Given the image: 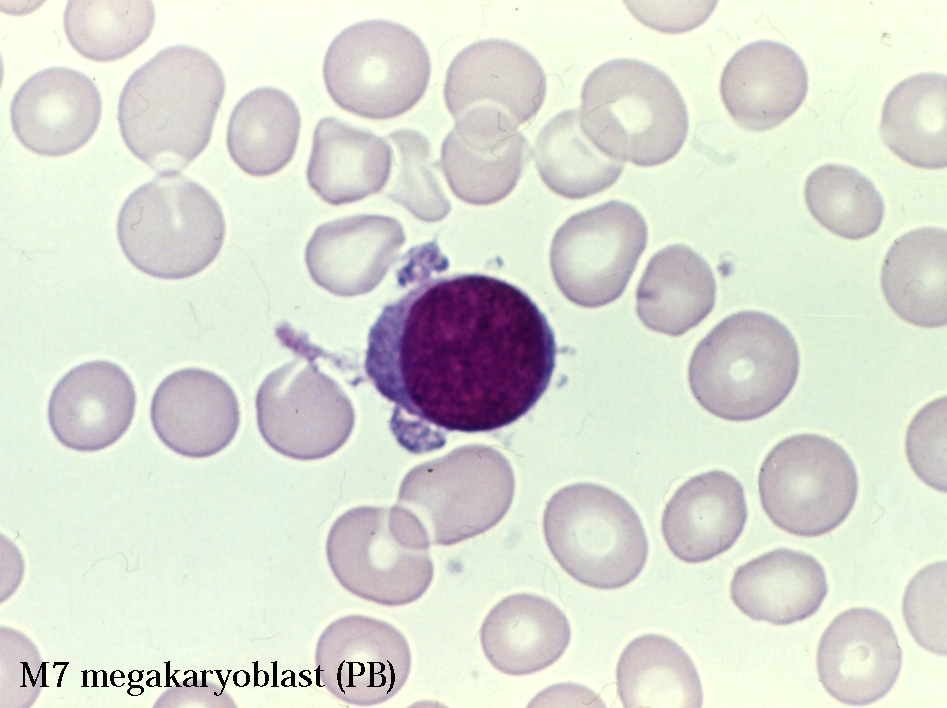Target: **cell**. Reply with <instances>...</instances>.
I'll return each mask as SVG.
<instances>
[{"label": "cell", "mask_w": 947, "mask_h": 708, "mask_svg": "<svg viewBox=\"0 0 947 708\" xmlns=\"http://www.w3.org/2000/svg\"><path fill=\"white\" fill-rule=\"evenodd\" d=\"M545 315L516 286L483 274L427 279L386 305L370 328L365 371L394 404L407 451L442 448L449 432H487L525 415L556 359Z\"/></svg>", "instance_id": "obj_1"}, {"label": "cell", "mask_w": 947, "mask_h": 708, "mask_svg": "<svg viewBox=\"0 0 947 708\" xmlns=\"http://www.w3.org/2000/svg\"><path fill=\"white\" fill-rule=\"evenodd\" d=\"M224 93L223 72L209 54L188 45L164 48L122 89V138L154 171L179 173L208 145Z\"/></svg>", "instance_id": "obj_2"}, {"label": "cell", "mask_w": 947, "mask_h": 708, "mask_svg": "<svg viewBox=\"0 0 947 708\" xmlns=\"http://www.w3.org/2000/svg\"><path fill=\"white\" fill-rule=\"evenodd\" d=\"M800 356L789 329L758 311L732 314L696 346L688 378L698 403L731 421L761 418L790 394Z\"/></svg>", "instance_id": "obj_3"}, {"label": "cell", "mask_w": 947, "mask_h": 708, "mask_svg": "<svg viewBox=\"0 0 947 708\" xmlns=\"http://www.w3.org/2000/svg\"><path fill=\"white\" fill-rule=\"evenodd\" d=\"M580 126L605 155L638 166L673 158L688 131L686 104L663 71L619 58L603 63L581 91Z\"/></svg>", "instance_id": "obj_4"}, {"label": "cell", "mask_w": 947, "mask_h": 708, "mask_svg": "<svg viewBox=\"0 0 947 708\" xmlns=\"http://www.w3.org/2000/svg\"><path fill=\"white\" fill-rule=\"evenodd\" d=\"M222 209L212 194L180 173L159 174L124 201L117 237L129 262L160 279L198 274L219 254Z\"/></svg>", "instance_id": "obj_5"}, {"label": "cell", "mask_w": 947, "mask_h": 708, "mask_svg": "<svg viewBox=\"0 0 947 708\" xmlns=\"http://www.w3.org/2000/svg\"><path fill=\"white\" fill-rule=\"evenodd\" d=\"M543 529L555 560L586 586L624 587L646 564L648 542L637 512L605 486L576 483L557 491L546 505Z\"/></svg>", "instance_id": "obj_6"}, {"label": "cell", "mask_w": 947, "mask_h": 708, "mask_svg": "<svg viewBox=\"0 0 947 708\" xmlns=\"http://www.w3.org/2000/svg\"><path fill=\"white\" fill-rule=\"evenodd\" d=\"M431 60L422 40L407 27L372 19L343 30L330 44L323 77L341 108L370 119L410 110L424 95Z\"/></svg>", "instance_id": "obj_7"}, {"label": "cell", "mask_w": 947, "mask_h": 708, "mask_svg": "<svg viewBox=\"0 0 947 708\" xmlns=\"http://www.w3.org/2000/svg\"><path fill=\"white\" fill-rule=\"evenodd\" d=\"M762 507L780 529L817 537L838 527L857 498L855 465L837 442L797 434L776 444L758 476Z\"/></svg>", "instance_id": "obj_8"}, {"label": "cell", "mask_w": 947, "mask_h": 708, "mask_svg": "<svg viewBox=\"0 0 947 708\" xmlns=\"http://www.w3.org/2000/svg\"><path fill=\"white\" fill-rule=\"evenodd\" d=\"M646 242V222L627 203L609 201L577 213L553 238L556 284L579 306L606 305L625 290Z\"/></svg>", "instance_id": "obj_9"}, {"label": "cell", "mask_w": 947, "mask_h": 708, "mask_svg": "<svg viewBox=\"0 0 947 708\" xmlns=\"http://www.w3.org/2000/svg\"><path fill=\"white\" fill-rule=\"evenodd\" d=\"M257 424L266 443L297 460L330 456L355 423L342 387L309 359H296L267 375L256 396Z\"/></svg>", "instance_id": "obj_10"}, {"label": "cell", "mask_w": 947, "mask_h": 708, "mask_svg": "<svg viewBox=\"0 0 947 708\" xmlns=\"http://www.w3.org/2000/svg\"><path fill=\"white\" fill-rule=\"evenodd\" d=\"M513 496L507 461L501 466H448L444 457L412 469L398 502L419 519L431 544L448 546L495 526Z\"/></svg>", "instance_id": "obj_11"}, {"label": "cell", "mask_w": 947, "mask_h": 708, "mask_svg": "<svg viewBox=\"0 0 947 708\" xmlns=\"http://www.w3.org/2000/svg\"><path fill=\"white\" fill-rule=\"evenodd\" d=\"M331 535L356 554L359 590L372 601L403 605L429 588L434 566L431 542L419 519L403 506L361 507L341 517Z\"/></svg>", "instance_id": "obj_12"}, {"label": "cell", "mask_w": 947, "mask_h": 708, "mask_svg": "<svg viewBox=\"0 0 947 708\" xmlns=\"http://www.w3.org/2000/svg\"><path fill=\"white\" fill-rule=\"evenodd\" d=\"M546 95V76L536 58L504 39L475 42L452 60L444 84L446 106L454 120L486 108L515 127L531 120Z\"/></svg>", "instance_id": "obj_13"}, {"label": "cell", "mask_w": 947, "mask_h": 708, "mask_svg": "<svg viewBox=\"0 0 947 708\" xmlns=\"http://www.w3.org/2000/svg\"><path fill=\"white\" fill-rule=\"evenodd\" d=\"M902 650L888 618L857 607L836 616L824 631L817 651V671L825 690L854 706L871 704L895 684Z\"/></svg>", "instance_id": "obj_14"}, {"label": "cell", "mask_w": 947, "mask_h": 708, "mask_svg": "<svg viewBox=\"0 0 947 708\" xmlns=\"http://www.w3.org/2000/svg\"><path fill=\"white\" fill-rule=\"evenodd\" d=\"M102 100L95 83L68 67H49L29 77L16 91L12 129L30 151L43 156L70 154L95 133Z\"/></svg>", "instance_id": "obj_15"}, {"label": "cell", "mask_w": 947, "mask_h": 708, "mask_svg": "<svg viewBox=\"0 0 947 708\" xmlns=\"http://www.w3.org/2000/svg\"><path fill=\"white\" fill-rule=\"evenodd\" d=\"M528 152L526 138L505 116L476 108L455 119L442 143L440 163L459 199L487 205L513 190Z\"/></svg>", "instance_id": "obj_16"}, {"label": "cell", "mask_w": 947, "mask_h": 708, "mask_svg": "<svg viewBox=\"0 0 947 708\" xmlns=\"http://www.w3.org/2000/svg\"><path fill=\"white\" fill-rule=\"evenodd\" d=\"M150 419L158 438L170 450L189 458H206L226 448L239 423L238 399L217 374L186 368L165 377L156 388Z\"/></svg>", "instance_id": "obj_17"}, {"label": "cell", "mask_w": 947, "mask_h": 708, "mask_svg": "<svg viewBox=\"0 0 947 708\" xmlns=\"http://www.w3.org/2000/svg\"><path fill=\"white\" fill-rule=\"evenodd\" d=\"M136 391L128 374L104 360L80 364L54 387L48 404L50 428L72 450L93 452L119 440L130 427Z\"/></svg>", "instance_id": "obj_18"}, {"label": "cell", "mask_w": 947, "mask_h": 708, "mask_svg": "<svg viewBox=\"0 0 947 708\" xmlns=\"http://www.w3.org/2000/svg\"><path fill=\"white\" fill-rule=\"evenodd\" d=\"M405 241L401 224L382 215H355L319 226L305 260L313 281L342 297L365 294L384 278Z\"/></svg>", "instance_id": "obj_19"}, {"label": "cell", "mask_w": 947, "mask_h": 708, "mask_svg": "<svg viewBox=\"0 0 947 708\" xmlns=\"http://www.w3.org/2000/svg\"><path fill=\"white\" fill-rule=\"evenodd\" d=\"M808 90L801 57L787 45L759 40L739 49L721 75L720 94L734 121L751 131L770 130L790 117Z\"/></svg>", "instance_id": "obj_20"}, {"label": "cell", "mask_w": 947, "mask_h": 708, "mask_svg": "<svg viewBox=\"0 0 947 708\" xmlns=\"http://www.w3.org/2000/svg\"><path fill=\"white\" fill-rule=\"evenodd\" d=\"M747 505L742 484L713 470L684 482L666 504L664 540L679 560L706 562L730 549L742 534Z\"/></svg>", "instance_id": "obj_21"}, {"label": "cell", "mask_w": 947, "mask_h": 708, "mask_svg": "<svg viewBox=\"0 0 947 708\" xmlns=\"http://www.w3.org/2000/svg\"><path fill=\"white\" fill-rule=\"evenodd\" d=\"M571 628L552 601L529 593L499 601L480 629L484 655L498 671L512 676L539 672L555 663L567 649Z\"/></svg>", "instance_id": "obj_22"}, {"label": "cell", "mask_w": 947, "mask_h": 708, "mask_svg": "<svg viewBox=\"0 0 947 708\" xmlns=\"http://www.w3.org/2000/svg\"><path fill=\"white\" fill-rule=\"evenodd\" d=\"M828 591L821 564L804 552L779 548L737 568L731 599L749 618L783 626L812 616Z\"/></svg>", "instance_id": "obj_23"}, {"label": "cell", "mask_w": 947, "mask_h": 708, "mask_svg": "<svg viewBox=\"0 0 947 708\" xmlns=\"http://www.w3.org/2000/svg\"><path fill=\"white\" fill-rule=\"evenodd\" d=\"M391 166V147L371 131L335 117L317 123L307 179L327 203H352L378 193L388 181Z\"/></svg>", "instance_id": "obj_24"}, {"label": "cell", "mask_w": 947, "mask_h": 708, "mask_svg": "<svg viewBox=\"0 0 947 708\" xmlns=\"http://www.w3.org/2000/svg\"><path fill=\"white\" fill-rule=\"evenodd\" d=\"M715 294L707 262L686 245H672L649 261L636 291V312L649 329L679 336L712 311Z\"/></svg>", "instance_id": "obj_25"}, {"label": "cell", "mask_w": 947, "mask_h": 708, "mask_svg": "<svg viewBox=\"0 0 947 708\" xmlns=\"http://www.w3.org/2000/svg\"><path fill=\"white\" fill-rule=\"evenodd\" d=\"M946 230L923 227L897 238L881 273L883 294L903 320L926 328L944 326L946 309Z\"/></svg>", "instance_id": "obj_26"}, {"label": "cell", "mask_w": 947, "mask_h": 708, "mask_svg": "<svg viewBox=\"0 0 947 708\" xmlns=\"http://www.w3.org/2000/svg\"><path fill=\"white\" fill-rule=\"evenodd\" d=\"M946 76L920 73L897 84L888 94L880 135L903 161L920 168L947 164Z\"/></svg>", "instance_id": "obj_27"}, {"label": "cell", "mask_w": 947, "mask_h": 708, "mask_svg": "<svg viewBox=\"0 0 947 708\" xmlns=\"http://www.w3.org/2000/svg\"><path fill=\"white\" fill-rule=\"evenodd\" d=\"M616 684L624 707H701L696 667L674 640L659 634L633 639L621 653Z\"/></svg>", "instance_id": "obj_28"}, {"label": "cell", "mask_w": 947, "mask_h": 708, "mask_svg": "<svg viewBox=\"0 0 947 708\" xmlns=\"http://www.w3.org/2000/svg\"><path fill=\"white\" fill-rule=\"evenodd\" d=\"M300 125L299 110L285 92L271 87L252 90L231 113L227 129L230 156L249 175L274 174L292 159Z\"/></svg>", "instance_id": "obj_29"}, {"label": "cell", "mask_w": 947, "mask_h": 708, "mask_svg": "<svg viewBox=\"0 0 947 708\" xmlns=\"http://www.w3.org/2000/svg\"><path fill=\"white\" fill-rule=\"evenodd\" d=\"M533 154L544 183L569 199L604 191L624 168V162L605 155L587 138L580 126L579 109L552 117L537 135Z\"/></svg>", "instance_id": "obj_30"}, {"label": "cell", "mask_w": 947, "mask_h": 708, "mask_svg": "<svg viewBox=\"0 0 947 708\" xmlns=\"http://www.w3.org/2000/svg\"><path fill=\"white\" fill-rule=\"evenodd\" d=\"M63 22L68 41L79 54L114 61L147 40L155 9L151 1H68Z\"/></svg>", "instance_id": "obj_31"}, {"label": "cell", "mask_w": 947, "mask_h": 708, "mask_svg": "<svg viewBox=\"0 0 947 708\" xmlns=\"http://www.w3.org/2000/svg\"><path fill=\"white\" fill-rule=\"evenodd\" d=\"M805 201L812 216L830 232L851 240L874 234L884 203L874 184L855 168L826 164L806 179Z\"/></svg>", "instance_id": "obj_32"}, {"label": "cell", "mask_w": 947, "mask_h": 708, "mask_svg": "<svg viewBox=\"0 0 947 708\" xmlns=\"http://www.w3.org/2000/svg\"><path fill=\"white\" fill-rule=\"evenodd\" d=\"M388 137L399 156L397 176L388 197L418 219L427 222L443 219L451 206L433 170L427 137L413 129H399Z\"/></svg>", "instance_id": "obj_33"}, {"label": "cell", "mask_w": 947, "mask_h": 708, "mask_svg": "<svg viewBox=\"0 0 947 708\" xmlns=\"http://www.w3.org/2000/svg\"><path fill=\"white\" fill-rule=\"evenodd\" d=\"M906 625L929 652L946 654V563L935 562L909 582L902 603Z\"/></svg>", "instance_id": "obj_34"}, {"label": "cell", "mask_w": 947, "mask_h": 708, "mask_svg": "<svg viewBox=\"0 0 947 708\" xmlns=\"http://www.w3.org/2000/svg\"><path fill=\"white\" fill-rule=\"evenodd\" d=\"M946 399L924 406L911 421L906 454L916 475L936 490L946 491Z\"/></svg>", "instance_id": "obj_35"}, {"label": "cell", "mask_w": 947, "mask_h": 708, "mask_svg": "<svg viewBox=\"0 0 947 708\" xmlns=\"http://www.w3.org/2000/svg\"><path fill=\"white\" fill-rule=\"evenodd\" d=\"M46 664H47L46 662H43V663L41 664V669H42V685H41V687H47V684H46Z\"/></svg>", "instance_id": "obj_36"}, {"label": "cell", "mask_w": 947, "mask_h": 708, "mask_svg": "<svg viewBox=\"0 0 947 708\" xmlns=\"http://www.w3.org/2000/svg\"><path fill=\"white\" fill-rule=\"evenodd\" d=\"M21 664L24 665V667L26 668L27 673H28V675H29V678H30V680H31L32 686H35L36 680L33 679V676H32V674H31V671H30V668H29V666H28V663H27V662H21Z\"/></svg>", "instance_id": "obj_37"}, {"label": "cell", "mask_w": 947, "mask_h": 708, "mask_svg": "<svg viewBox=\"0 0 947 708\" xmlns=\"http://www.w3.org/2000/svg\"><path fill=\"white\" fill-rule=\"evenodd\" d=\"M166 666H167V667H166V686L169 687V686H170V678H171V677H170V672H169V670H170V662H166Z\"/></svg>", "instance_id": "obj_38"}, {"label": "cell", "mask_w": 947, "mask_h": 708, "mask_svg": "<svg viewBox=\"0 0 947 708\" xmlns=\"http://www.w3.org/2000/svg\"><path fill=\"white\" fill-rule=\"evenodd\" d=\"M91 672L93 673V687H97V686H98V684H97V675H98V673H97L96 671H94V670H91Z\"/></svg>", "instance_id": "obj_39"}, {"label": "cell", "mask_w": 947, "mask_h": 708, "mask_svg": "<svg viewBox=\"0 0 947 708\" xmlns=\"http://www.w3.org/2000/svg\"><path fill=\"white\" fill-rule=\"evenodd\" d=\"M66 667H67V666H64V668L62 669V671H61V673H60V676H59V679H58V682H57V687H60V686H61V681H62L63 674H64V672H65Z\"/></svg>", "instance_id": "obj_40"}, {"label": "cell", "mask_w": 947, "mask_h": 708, "mask_svg": "<svg viewBox=\"0 0 947 708\" xmlns=\"http://www.w3.org/2000/svg\"><path fill=\"white\" fill-rule=\"evenodd\" d=\"M101 672L103 673V684H102V686H103V687H107V673H106L105 670H101Z\"/></svg>", "instance_id": "obj_41"}, {"label": "cell", "mask_w": 947, "mask_h": 708, "mask_svg": "<svg viewBox=\"0 0 947 708\" xmlns=\"http://www.w3.org/2000/svg\"><path fill=\"white\" fill-rule=\"evenodd\" d=\"M87 673H88V671H86V670L83 671V684H82L83 687H86V686H87Z\"/></svg>", "instance_id": "obj_42"}, {"label": "cell", "mask_w": 947, "mask_h": 708, "mask_svg": "<svg viewBox=\"0 0 947 708\" xmlns=\"http://www.w3.org/2000/svg\"><path fill=\"white\" fill-rule=\"evenodd\" d=\"M154 671H155V674H156V679H155V680H156V686H160V673H159L158 671H156V670H154Z\"/></svg>", "instance_id": "obj_43"}, {"label": "cell", "mask_w": 947, "mask_h": 708, "mask_svg": "<svg viewBox=\"0 0 947 708\" xmlns=\"http://www.w3.org/2000/svg\"><path fill=\"white\" fill-rule=\"evenodd\" d=\"M115 672H116V671L112 672V674H111V684H112L113 686H115V687H120V685H117V684L114 682V673H115Z\"/></svg>", "instance_id": "obj_44"}, {"label": "cell", "mask_w": 947, "mask_h": 708, "mask_svg": "<svg viewBox=\"0 0 947 708\" xmlns=\"http://www.w3.org/2000/svg\"><path fill=\"white\" fill-rule=\"evenodd\" d=\"M68 664H69L68 662H54L53 667H56L57 665H68Z\"/></svg>", "instance_id": "obj_45"}, {"label": "cell", "mask_w": 947, "mask_h": 708, "mask_svg": "<svg viewBox=\"0 0 947 708\" xmlns=\"http://www.w3.org/2000/svg\"><path fill=\"white\" fill-rule=\"evenodd\" d=\"M154 679H156V677H155V678L152 677V678L148 679V680L146 681V685L149 686V687H152V685L150 684V682H151L152 680H154Z\"/></svg>", "instance_id": "obj_46"}, {"label": "cell", "mask_w": 947, "mask_h": 708, "mask_svg": "<svg viewBox=\"0 0 947 708\" xmlns=\"http://www.w3.org/2000/svg\"><path fill=\"white\" fill-rule=\"evenodd\" d=\"M171 678H172L173 681L175 682V685L179 687L180 685L178 684V682H177L176 679H175V674H173V675L171 676Z\"/></svg>", "instance_id": "obj_47"}]
</instances>
